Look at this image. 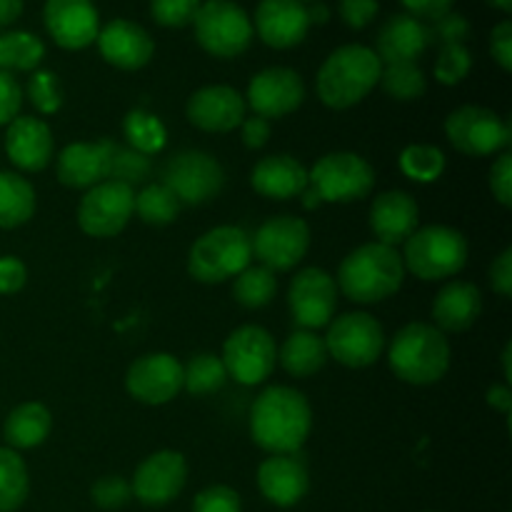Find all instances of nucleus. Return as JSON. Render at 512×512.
<instances>
[{"instance_id":"nucleus-1","label":"nucleus","mask_w":512,"mask_h":512,"mask_svg":"<svg viewBox=\"0 0 512 512\" xmlns=\"http://www.w3.org/2000/svg\"><path fill=\"white\" fill-rule=\"evenodd\" d=\"M313 430V408L300 390L270 385L255 398L250 435L270 455L300 453Z\"/></svg>"},{"instance_id":"nucleus-2","label":"nucleus","mask_w":512,"mask_h":512,"mask_svg":"<svg viewBox=\"0 0 512 512\" xmlns=\"http://www.w3.org/2000/svg\"><path fill=\"white\" fill-rule=\"evenodd\" d=\"M405 280L403 258L383 243H365L343 258L338 268V290L353 303L375 305L393 298Z\"/></svg>"},{"instance_id":"nucleus-3","label":"nucleus","mask_w":512,"mask_h":512,"mask_svg":"<svg viewBox=\"0 0 512 512\" xmlns=\"http://www.w3.org/2000/svg\"><path fill=\"white\" fill-rule=\"evenodd\" d=\"M380 73H383V63L373 48L358 43L340 45L318 70L315 88H318L320 103L333 110L353 108L373 93Z\"/></svg>"},{"instance_id":"nucleus-4","label":"nucleus","mask_w":512,"mask_h":512,"mask_svg":"<svg viewBox=\"0 0 512 512\" xmlns=\"http://www.w3.org/2000/svg\"><path fill=\"white\" fill-rule=\"evenodd\" d=\"M448 338L430 323H408L395 333L388 348V365L395 378L408 385H433L450 370Z\"/></svg>"},{"instance_id":"nucleus-5","label":"nucleus","mask_w":512,"mask_h":512,"mask_svg":"<svg viewBox=\"0 0 512 512\" xmlns=\"http://www.w3.org/2000/svg\"><path fill=\"white\" fill-rule=\"evenodd\" d=\"M400 258L418 280H448L468 265V240L450 225H425L405 240Z\"/></svg>"},{"instance_id":"nucleus-6","label":"nucleus","mask_w":512,"mask_h":512,"mask_svg":"<svg viewBox=\"0 0 512 512\" xmlns=\"http://www.w3.org/2000/svg\"><path fill=\"white\" fill-rule=\"evenodd\" d=\"M250 260V235L238 225H218L193 243L188 253V273L198 283L218 285L243 273Z\"/></svg>"},{"instance_id":"nucleus-7","label":"nucleus","mask_w":512,"mask_h":512,"mask_svg":"<svg viewBox=\"0 0 512 512\" xmlns=\"http://www.w3.org/2000/svg\"><path fill=\"white\" fill-rule=\"evenodd\" d=\"M200 48L213 58H238L250 48L253 20L233 0H205L193 18Z\"/></svg>"},{"instance_id":"nucleus-8","label":"nucleus","mask_w":512,"mask_h":512,"mask_svg":"<svg viewBox=\"0 0 512 512\" xmlns=\"http://www.w3.org/2000/svg\"><path fill=\"white\" fill-rule=\"evenodd\" d=\"M445 138L458 153L468 158H488L505 153L512 143V130L495 110L480 105H463L445 118Z\"/></svg>"},{"instance_id":"nucleus-9","label":"nucleus","mask_w":512,"mask_h":512,"mask_svg":"<svg viewBox=\"0 0 512 512\" xmlns=\"http://www.w3.org/2000/svg\"><path fill=\"white\" fill-rule=\"evenodd\" d=\"M308 185L318 193L320 203H353L363 200L375 188V170L358 153H328L308 170Z\"/></svg>"},{"instance_id":"nucleus-10","label":"nucleus","mask_w":512,"mask_h":512,"mask_svg":"<svg viewBox=\"0 0 512 512\" xmlns=\"http://www.w3.org/2000/svg\"><path fill=\"white\" fill-rule=\"evenodd\" d=\"M323 340L328 358L345 368H370L385 350L383 325L368 313H345L330 320Z\"/></svg>"},{"instance_id":"nucleus-11","label":"nucleus","mask_w":512,"mask_h":512,"mask_svg":"<svg viewBox=\"0 0 512 512\" xmlns=\"http://www.w3.org/2000/svg\"><path fill=\"white\" fill-rule=\"evenodd\" d=\"M223 360L228 378L240 385H260L273 375L278 365V348L273 335L260 325H243L233 330L223 345Z\"/></svg>"},{"instance_id":"nucleus-12","label":"nucleus","mask_w":512,"mask_h":512,"mask_svg":"<svg viewBox=\"0 0 512 512\" xmlns=\"http://www.w3.org/2000/svg\"><path fill=\"white\" fill-rule=\"evenodd\" d=\"M163 185L180 205H203L218 198L225 185V170L203 150H183L165 165Z\"/></svg>"},{"instance_id":"nucleus-13","label":"nucleus","mask_w":512,"mask_h":512,"mask_svg":"<svg viewBox=\"0 0 512 512\" xmlns=\"http://www.w3.org/2000/svg\"><path fill=\"white\" fill-rule=\"evenodd\" d=\"M135 213V193L130 185L105 180L85 190L78 205V225L90 238H115L123 233Z\"/></svg>"},{"instance_id":"nucleus-14","label":"nucleus","mask_w":512,"mask_h":512,"mask_svg":"<svg viewBox=\"0 0 512 512\" xmlns=\"http://www.w3.org/2000/svg\"><path fill=\"white\" fill-rule=\"evenodd\" d=\"M250 243L263 268H268L270 273H288L308 253L310 228L303 218L295 215H275L255 230Z\"/></svg>"},{"instance_id":"nucleus-15","label":"nucleus","mask_w":512,"mask_h":512,"mask_svg":"<svg viewBox=\"0 0 512 512\" xmlns=\"http://www.w3.org/2000/svg\"><path fill=\"white\" fill-rule=\"evenodd\" d=\"M288 308L300 330L325 328L338 308V283L323 268L300 270L290 283Z\"/></svg>"},{"instance_id":"nucleus-16","label":"nucleus","mask_w":512,"mask_h":512,"mask_svg":"<svg viewBox=\"0 0 512 512\" xmlns=\"http://www.w3.org/2000/svg\"><path fill=\"white\" fill-rule=\"evenodd\" d=\"M188 483V460L178 450H158L138 465L133 475V498L148 508H163L183 493Z\"/></svg>"},{"instance_id":"nucleus-17","label":"nucleus","mask_w":512,"mask_h":512,"mask_svg":"<svg viewBox=\"0 0 512 512\" xmlns=\"http://www.w3.org/2000/svg\"><path fill=\"white\" fill-rule=\"evenodd\" d=\"M125 390L143 405L170 403L183 390V363L168 353L140 355L125 373Z\"/></svg>"},{"instance_id":"nucleus-18","label":"nucleus","mask_w":512,"mask_h":512,"mask_svg":"<svg viewBox=\"0 0 512 512\" xmlns=\"http://www.w3.org/2000/svg\"><path fill=\"white\" fill-rule=\"evenodd\" d=\"M305 100V83L293 68H265L253 75L245 95V105L265 120L285 118L295 113Z\"/></svg>"},{"instance_id":"nucleus-19","label":"nucleus","mask_w":512,"mask_h":512,"mask_svg":"<svg viewBox=\"0 0 512 512\" xmlns=\"http://www.w3.org/2000/svg\"><path fill=\"white\" fill-rule=\"evenodd\" d=\"M43 23L53 43L63 50L88 48L100 30L93 0H45Z\"/></svg>"},{"instance_id":"nucleus-20","label":"nucleus","mask_w":512,"mask_h":512,"mask_svg":"<svg viewBox=\"0 0 512 512\" xmlns=\"http://www.w3.org/2000/svg\"><path fill=\"white\" fill-rule=\"evenodd\" d=\"M245 98L230 85H205L185 105L190 125L205 133H230L245 120Z\"/></svg>"},{"instance_id":"nucleus-21","label":"nucleus","mask_w":512,"mask_h":512,"mask_svg":"<svg viewBox=\"0 0 512 512\" xmlns=\"http://www.w3.org/2000/svg\"><path fill=\"white\" fill-rule=\"evenodd\" d=\"M5 155L15 168L25 170V173H40L53 163V130L43 118L18 115L5 130Z\"/></svg>"},{"instance_id":"nucleus-22","label":"nucleus","mask_w":512,"mask_h":512,"mask_svg":"<svg viewBox=\"0 0 512 512\" xmlns=\"http://www.w3.org/2000/svg\"><path fill=\"white\" fill-rule=\"evenodd\" d=\"M115 143H70L55 158V173L65 188L90 190L110 178Z\"/></svg>"},{"instance_id":"nucleus-23","label":"nucleus","mask_w":512,"mask_h":512,"mask_svg":"<svg viewBox=\"0 0 512 512\" xmlns=\"http://www.w3.org/2000/svg\"><path fill=\"white\" fill-rule=\"evenodd\" d=\"M95 43H98V50L105 63H110L118 70L145 68L155 53V43L148 30L125 18H115L108 25H103L98 30Z\"/></svg>"},{"instance_id":"nucleus-24","label":"nucleus","mask_w":512,"mask_h":512,"mask_svg":"<svg viewBox=\"0 0 512 512\" xmlns=\"http://www.w3.org/2000/svg\"><path fill=\"white\" fill-rule=\"evenodd\" d=\"M308 30V8L300 0H260L255 8V33L268 48H295L303 43Z\"/></svg>"},{"instance_id":"nucleus-25","label":"nucleus","mask_w":512,"mask_h":512,"mask_svg":"<svg viewBox=\"0 0 512 512\" xmlns=\"http://www.w3.org/2000/svg\"><path fill=\"white\" fill-rule=\"evenodd\" d=\"M258 488L268 503L293 508L310 490L308 465L298 453L270 455L258 468Z\"/></svg>"},{"instance_id":"nucleus-26","label":"nucleus","mask_w":512,"mask_h":512,"mask_svg":"<svg viewBox=\"0 0 512 512\" xmlns=\"http://www.w3.org/2000/svg\"><path fill=\"white\" fill-rule=\"evenodd\" d=\"M418 223V203L405 190H385L370 205V228L378 243L390 245V248L405 243L418 230Z\"/></svg>"},{"instance_id":"nucleus-27","label":"nucleus","mask_w":512,"mask_h":512,"mask_svg":"<svg viewBox=\"0 0 512 512\" xmlns=\"http://www.w3.org/2000/svg\"><path fill=\"white\" fill-rule=\"evenodd\" d=\"M430 30L423 20L413 15H393L383 23L378 33V50L375 55L383 65L393 63H418L420 55L428 50Z\"/></svg>"},{"instance_id":"nucleus-28","label":"nucleus","mask_w":512,"mask_h":512,"mask_svg":"<svg viewBox=\"0 0 512 512\" xmlns=\"http://www.w3.org/2000/svg\"><path fill=\"white\" fill-rule=\"evenodd\" d=\"M250 185L268 200L300 198V193L308 188V168L293 155H268L253 168Z\"/></svg>"},{"instance_id":"nucleus-29","label":"nucleus","mask_w":512,"mask_h":512,"mask_svg":"<svg viewBox=\"0 0 512 512\" xmlns=\"http://www.w3.org/2000/svg\"><path fill=\"white\" fill-rule=\"evenodd\" d=\"M483 313V295L468 280H453L433 300V320L440 333H465Z\"/></svg>"},{"instance_id":"nucleus-30","label":"nucleus","mask_w":512,"mask_h":512,"mask_svg":"<svg viewBox=\"0 0 512 512\" xmlns=\"http://www.w3.org/2000/svg\"><path fill=\"white\" fill-rule=\"evenodd\" d=\"M53 415L43 403H23L5 418V443L10 450H33L48 440Z\"/></svg>"},{"instance_id":"nucleus-31","label":"nucleus","mask_w":512,"mask_h":512,"mask_svg":"<svg viewBox=\"0 0 512 512\" xmlns=\"http://www.w3.org/2000/svg\"><path fill=\"white\" fill-rule=\"evenodd\" d=\"M280 365L293 378H313L328 363V348L315 330H295L285 338L278 353Z\"/></svg>"},{"instance_id":"nucleus-32","label":"nucleus","mask_w":512,"mask_h":512,"mask_svg":"<svg viewBox=\"0 0 512 512\" xmlns=\"http://www.w3.org/2000/svg\"><path fill=\"white\" fill-rule=\"evenodd\" d=\"M38 208L35 188L23 175L0 170V228L13 230L28 223Z\"/></svg>"},{"instance_id":"nucleus-33","label":"nucleus","mask_w":512,"mask_h":512,"mask_svg":"<svg viewBox=\"0 0 512 512\" xmlns=\"http://www.w3.org/2000/svg\"><path fill=\"white\" fill-rule=\"evenodd\" d=\"M45 58V45L38 35L13 30V33L0 35V70L3 73H30L38 70Z\"/></svg>"},{"instance_id":"nucleus-34","label":"nucleus","mask_w":512,"mask_h":512,"mask_svg":"<svg viewBox=\"0 0 512 512\" xmlns=\"http://www.w3.org/2000/svg\"><path fill=\"white\" fill-rule=\"evenodd\" d=\"M123 133L128 140V148L138 150L148 158L163 153L165 145H168V130H165L163 120L148 110H130L123 120Z\"/></svg>"},{"instance_id":"nucleus-35","label":"nucleus","mask_w":512,"mask_h":512,"mask_svg":"<svg viewBox=\"0 0 512 512\" xmlns=\"http://www.w3.org/2000/svg\"><path fill=\"white\" fill-rule=\"evenodd\" d=\"M30 478L18 450L0 448V512H15L28 500Z\"/></svg>"},{"instance_id":"nucleus-36","label":"nucleus","mask_w":512,"mask_h":512,"mask_svg":"<svg viewBox=\"0 0 512 512\" xmlns=\"http://www.w3.org/2000/svg\"><path fill=\"white\" fill-rule=\"evenodd\" d=\"M378 85L385 90L388 98L398 100V103H413V100H420L425 95L428 78L418 68V63H393L383 65Z\"/></svg>"},{"instance_id":"nucleus-37","label":"nucleus","mask_w":512,"mask_h":512,"mask_svg":"<svg viewBox=\"0 0 512 512\" xmlns=\"http://www.w3.org/2000/svg\"><path fill=\"white\" fill-rule=\"evenodd\" d=\"M278 293V280L275 273H270L263 265H248L240 275H235L233 283V298L238 300L243 308L260 310L270 303Z\"/></svg>"},{"instance_id":"nucleus-38","label":"nucleus","mask_w":512,"mask_h":512,"mask_svg":"<svg viewBox=\"0 0 512 512\" xmlns=\"http://www.w3.org/2000/svg\"><path fill=\"white\" fill-rule=\"evenodd\" d=\"M228 380V370H225L220 355L213 353H198L183 365V390L190 395H213Z\"/></svg>"},{"instance_id":"nucleus-39","label":"nucleus","mask_w":512,"mask_h":512,"mask_svg":"<svg viewBox=\"0 0 512 512\" xmlns=\"http://www.w3.org/2000/svg\"><path fill=\"white\" fill-rule=\"evenodd\" d=\"M400 173L413 183H435L445 173V153L435 145L413 143L398 158Z\"/></svg>"},{"instance_id":"nucleus-40","label":"nucleus","mask_w":512,"mask_h":512,"mask_svg":"<svg viewBox=\"0 0 512 512\" xmlns=\"http://www.w3.org/2000/svg\"><path fill=\"white\" fill-rule=\"evenodd\" d=\"M180 208L183 205L178 203V198L163 183L145 185L140 193H135V213H138V218L145 225H155V228L170 225L178 218Z\"/></svg>"},{"instance_id":"nucleus-41","label":"nucleus","mask_w":512,"mask_h":512,"mask_svg":"<svg viewBox=\"0 0 512 512\" xmlns=\"http://www.w3.org/2000/svg\"><path fill=\"white\" fill-rule=\"evenodd\" d=\"M28 100L40 115L58 113L63 105V88L53 70H33L28 80Z\"/></svg>"},{"instance_id":"nucleus-42","label":"nucleus","mask_w":512,"mask_h":512,"mask_svg":"<svg viewBox=\"0 0 512 512\" xmlns=\"http://www.w3.org/2000/svg\"><path fill=\"white\" fill-rule=\"evenodd\" d=\"M150 168H153V163H150L148 155L138 153V150L133 148H118V145H115L108 180H118V183H125L133 188V185L143 183V180L148 178Z\"/></svg>"},{"instance_id":"nucleus-43","label":"nucleus","mask_w":512,"mask_h":512,"mask_svg":"<svg viewBox=\"0 0 512 512\" xmlns=\"http://www.w3.org/2000/svg\"><path fill=\"white\" fill-rule=\"evenodd\" d=\"M473 68V55L465 45H443L435 60V80L440 85H458L468 78Z\"/></svg>"},{"instance_id":"nucleus-44","label":"nucleus","mask_w":512,"mask_h":512,"mask_svg":"<svg viewBox=\"0 0 512 512\" xmlns=\"http://www.w3.org/2000/svg\"><path fill=\"white\" fill-rule=\"evenodd\" d=\"M200 0H150V15L163 28H185L193 23Z\"/></svg>"},{"instance_id":"nucleus-45","label":"nucleus","mask_w":512,"mask_h":512,"mask_svg":"<svg viewBox=\"0 0 512 512\" xmlns=\"http://www.w3.org/2000/svg\"><path fill=\"white\" fill-rule=\"evenodd\" d=\"M90 498L100 510H120L133 498V488L120 475H105L90 488Z\"/></svg>"},{"instance_id":"nucleus-46","label":"nucleus","mask_w":512,"mask_h":512,"mask_svg":"<svg viewBox=\"0 0 512 512\" xmlns=\"http://www.w3.org/2000/svg\"><path fill=\"white\" fill-rule=\"evenodd\" d=\"M190 512H243V503H240V495L228 485H210L195 495Z\"/></svg>"},{"instance_id":"nucleus-47","label":"nucleus","mask_w":512,"mask_h":512,"mask_svg":"<svg viewBox=\"0 0 512 512\" xmlns=\"http://www.w3.org/2000/svg\"><path fill=\"white\" fill-rule=\"evenodd\" d=\"M430 30V40H438L440 45H465V38L470 35V23L460 13H445L438 18Z\"/></svg>"},{"instance_id":"nucleus-48","label":"nucleus","mask_w":512,"mask_h":512,"mask_svg":"<svg viewBox=\"0 0 512 512\" xmlns=\"http://www.w3.org/2000/svg\"><path fill=\"white\" fill-rule=\"evenodd\" d=\"M490 193L503 208L512 205V155L508 150L500 153L490 168Z\"/></svg>"},{"instance_id":"nucleus-49","label":"nucleus","mask_w":512,"mask_h":512,"mask_svg":"<svg viewBox=\"0 0 512 512\" xmlns=\"http://www.w3.org/2000/svg\"><path fill=\"white\" fill-rule=\"evenodd\" d=\"M378 10V0H338L340 20L353 30L368 28L375 20V15H378Z\"/></svg>"},{"instance_id":"nucleus-50","label":"nucleus","mask_w":512,"mask_h":512,"mask_svg":"<svg viewBox=\"0 0 512 512\" xmlns=\"http://www.w3.org/2000/svg\"><path fill=\"white\" fill-rule=\"evenodd\" d=\"M23 105V88L10 73L0 70V125H8L18 118Z\"/></svg>"},{"instance_id":"nucleus-51","label":"nucleus","mask_w":512,"mask_h":512,"mask_svg":"<svg viewBox=\"0 0 512 512\" xmlns=\"http://www.w3.org/2000/svg\"><path fill=\"white\" fill-rule=\"evenodd\" d=\"M28 283V268L15 255L0 258V295H15Z\"/></svg>"},{"instance_id":"nucleus-52","label":"nucleus","mask_w":512,"mask_h":512,"mask_svg":"<svg viewBox=\"0 0 512 512\" xmlns=\"http://www.w3.org/2000/svg\"><path fill=\"white\" fill-rule=\"evenodd\" d=\"M490 53H493L495 63L510 73L512 70V23L510 20H500L490 33Z\"/></svg>"},{"instance_id":"nucleus-53","label":"nucleus","mask_w":512,"mask_h":512,"mask_svg":"<svg viewBox=\"0 0 512 512\" xmlns=\"http://www.w3.org/2000/svg\"><path fill=\"white\" fill-rule=\"evenodd\" d=\"M490 285L500 298L512 295V248H505L490 265Z\"/></svg>"},{"instance_id":"nucleus-54","label":"nucleus","mask_w":512,"mask_h":512,"mask_svg":"<svg viewBox=\"0 0 512 512\" xmlns=\"http://www.w3.org/2000/svg\"><path fill=\"white\" fill-rule=\"evenodd\" d=\"M240 138L248 150H260L265 148L270 138V120L260 118V115H245V120L240 123Z\"/></svg>"},{"instance_id":"nucleus-55","label":"nucleus","mask_w":512,"mask_h":512,"mask_svg":"<svg viewBox=\"0 0 512 512\" xmlns=\"http://www.w3.org/2000/svg\"><path fill=\"white\" fill-rule=\"evenodd\" d=\"M403 3V8L408 10V15H413V18L418 20H438L443 18L445 13H450L453 10V3L455 0H400Z\"/></svg>"},{"instance_id":"nucleus-56","label":"nucleus","mask_w":512,"mask_h":512,"mask_svg":"<svg viewBox=\"0 0 512 512\" xmlns=\"http://www.w3.org/2000/svg\"><path fill=\"white\" fill-rule=\"evenodd\" d=\"M488 405L493 410H498V413H503V415H508L510 418V413H512V390H510V385L505 383V385H493V388L488 390Z\"/></svg>"},{"instance_id":"nucleus-57","label":"nucleus","mask_w":512,"mask_h":512,"mask_svg":"<svg viewBox=\"0 0 512 512\" xmlns=\"http://www.w3.org/2000/svg\"><path fill=\"white\" fill-rule=\"evenodd\" d=\"M23 13V0H0V28H8Z\"/></svg>"},{"instance_id":"nucleus-58","label":"nucleus","mask_w":512,"mask_h":512,"mask_svg":"<svg viewBox=\"0 0 512 512\" xmlns=\"http://www.w3.org/2000/svg\"><path fill=\"white\" fill-rule=\"evenodd\" d=\"M308 20H310V25H325L330 20V10H328V5H323V3H313L308 8Z\"/></svg>"},{"instance_id":"nucleus-59","label":"nucleus","mask_w":512,"mask_h":512,"mask_svg":"<svg viewBox=\"0 0 512 512\" xmlns=\"http://www.w3.org/2000/svg\"><path fill=\"white\" fill-rule=\"evenodd\" d=\"M300 198H303V208H320V205H323V203H320V198H318V193H315V190L313 188H310V185H308V188H305L303 190V193H300Z\"/></svg>"},{"instance_id":"nucleus-60","label":"nucleus","mask_w":512,"mask_h":512,"mask_svg":"<svg viewBox=\"0 0 512 512\" xmlns=\"http://www.w3.org/2000/svg\"><path fill=\"white\" fill-rule=\"evenodd\" d=\"M510 360H512V343L505 345L503 350V375H505V383H512V368H510Z\"/></svg>"},{"instance_id":"nucleus-61","label":"nucleus","mask_w":512,"mask_h":512,"mask_svg":"<svg viewBox=\"0 0 512 512\" xmlns=\"http://www.w3.org/2000/svg\"><path fill=\"white\" fill-rule=\"evenodd\" d=\"M490 5H493V8H498L500 13H512V0H488Z\"/></svg>"},{"instance_id":"nucleus-62","label":"nucleus","mask_w":512,"mask_h":512,"mask_svg":"<svg viewBox=\"0 0 512 512\" xmlns=\"http://www.w3.org/2000/svg\"><path fill=\"white\" fill-rule=\"evenodd\" d=\"M300 3H318V0H300Z\"/></svg>"}]
</instances>
